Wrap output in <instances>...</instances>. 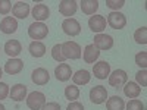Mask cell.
<instances>
[{"label": "cell", "mask_w": 147, "mask_h": 110, "mask_svg": "<svg viewBox=\"0 0 147 110\" xmlns=\"http://www.w3.org/2000/svg\"><path fill=\"white\" fill-rule=\"evenodd\" d=\"M136 79H137V82L141 85V87H146V85H147V70L146 69L138 70L136 73Z\"/></svg>", "instance_id": "cell-31"}, {"label": "cell", "mask_w": 147, "mask_h": 110, "mask_svg": "<svg viewBox=\"0 0 147 110\" xmlns=\"http://www.w3.org/2000/svg\"><path fill=\"white\" fill-rule=\"evenodd\" d=\"M62 54L65 59L77 60L81 57V47L75 41H66L62 44Z\"/></svg>", "instance_id": "cell-2"}, {"label": "cell", "mask_w": 147, "mask_h": 110, "mask_svg": "<svg viewBox=\"0 0 147 110\" xmlns=\"http://www.w3.org/2000/svg\"><path fill=\"white\" fill-rule=\"evenodd\" d=\"M78 9V3L75 0H62L59 2V12L63 16H74Z\"/></svg>", "instance_id": "cell-12"}, {"label": "cell", "mask_w": 147, "mask_h": 110, "mask_svg": "<svg viewBox=\"0 0 147 110\" xmlns=\"http://www.w3.org/2000/svg\"><path fill=\"white\" fill-rule=\"evenodd\" d=\"M52 57L56 60V62H59V63H63L66 60L63 57V54H62V44H55L52 47Z\"/></svg>", "instance_id": "cell-28"}, {"label": "cell", "mask_w": 147, "mask_h": 110, "mask_svg": "<svg viewBox=\"0 0 147 110\" xmlns=\"http://www.w3.org/2000/svg\"><path fill=\"white\" fill-rule=\"evenodd\" d=\"M124 94L129 97V99H137L141 94V87L137 82H127L124 87Z\"/></svg>", "instance_id": "cell-25"}, {"label": "cell", "mask_w": 147, "mask_h": 110, "mask_svg": "<svg viewBox=\"0 0 147 110\" xmlns=\"http://www.w3.org/2000/svg\"><path fill=\"white\" fill-rule=\"evenodd\" d=\"M10 90H9V85L5 84V82H0V101L7 99V95H9Z\"/></svg>", "instance_id": "cell-34"}, {"label": "cell", "mask_w": 147, "mask_h": 110, "mask_svg": "<svg viewBox=\"0 0 147 110\" xmlns=\"http://www.w3.org/2000/svg\"><path fill=\"white\" fill-rule=\"evenodd\" d=\"M27 93H28L27 85H24V84H15L13 87H12L9 95H10V99L13 100V101L19 103V101H22L24 99H27Z\"/></svg>", "instance_id": "cell-15"}, {"label": "cell", "mask_w": 147, "mask_h": 110, "mask_svg": "<svg viewBox=\"0 0 147 110\" xmlns=\"http://www.w3.org/2000/svg\"><path fill=\"white\" fill-rule=\"evenodd\" d=\"M90 79H91V75H90V72L85 70V69H80L72 75L74 85H87L90 82Z\"/></svg>", "instance_id": "cell-21"}, {"label": "cell", "mask_w": 147, "mask_h": 110, "mask_svg": "<svg viewBox=\"0 0 147 110\" xmlns=\"http://www.w3.org/2000/svg\"><path fill=\"white\" fill-rule=\"evenodd\" d=\"M93 73L97 79H106L110 73V65L106 60H100L93 66Z\"/></svg>", "instance_id": "cell-13"}, {"label": "cell", "mask_w": 147, "mask_h": 110, "mask_svg": "<svg viewBox=\"0 0 147 110\" xmlns=\"http://www.w3.org/2000/svg\"><path fill=\"white\" fill-rule=\"evenodd\" d=\"M65 97L69 101H77V99H80V88L77 85H68L65 88Z\"/></svg>", "instance_id": "cell-26"}, {"label": "cell", "mask_w": 147, "mask_h": 110, "mask_svg": "<svg viewBox=\"0 0 147 110\" xmlns=\"http://www.w3.org/2000/svg\"><path fill=\"white\" fill-rule=\"evenodd\" d=\"M3 76V70H2V68H0V78Z\"/></svg>", "instance_id": "cell-38"}, {"label": "cell", "mask_w": 147, "mask_h": 110, "mask_svg": "<svg viewBox=\"0 0 147 110\" xmlns=\"http://www.w3.org/2000/svg\"><path fill=\"white\" fill-rule=\"evenodd\" d=\"M124 5H125L124 0H106V6L110 7V9H113V10H116V12H118V9H121Z\"/></svg>", "instance_id": "cell-32"}, {"label": "cell", "mask_w": 147, "mask_h": 110, "mask_svg": "<svg viewBox=\"0 0 147 110\" xmlns=\"http://www.w3.org/2000/svg\"><path fill=\"white\" fill-rule=\"evenodd\" d=\"M109 85L113 88H121L122 85H125L128 81V75L124 69H116L112 73H109Z\"/></svg>", "instance_id": "cell-4"}, {"label": "cell", "mask_w": 147, "mask_h": 110, "mask_svg": "<svg viewBox=\"0 0 147 110\" xmlns=\"http://www.w3.org/2000/svg\"><path fill=\"white\" fill-rule=\"evenodd\" d=\"M0 110H6V107H5V106H3L2 103H0Z\"/></svg>", "instance_id": "cell-37"}, {"label": "cell", "mask_w": 147, "mask_h": 110, "mask_svg": "<svg viewBox=\"0 0 147 110\" xmlns=\"http://www.w3.org/2000/svg\"><path fill=\"white\" fill-rule=\"evenodd\" d=\"M136 65H138L141 69L147 68V53L146 52H140L136 54Z\"/></svg>", "instance_id": "cell-29"}, {"label": "cell", "mask_w": 147, "mask_h": 110, "mask_svg": "<svg viewBox=\"0 0 147 110\" xmlns=\"http://www.w3.org/2000/svg\"><path fill=\"white\" fill-rule=\"evenodd\" d=\"M24 69V62L21 59H10L5 63V72L9 75H18Z\"/></svg>", "instance_id": "cell-19"}, {"label": "cell", "mask_w": 147, "mask_h": 110, "mask_svg": "<svg viewBox=\"0 0 147 110\" xmlns=\"http://www.w3.org/2000/svg\"><path fill=\"white\" fill-rule=\"evenodd\" d=\"M31 79L35 85H46L49 81H50V75H49L47 69L44 68H37L32 70L31 73Z\"/></svg>", "instance_id": "cell-11"}, {"label": "cell", "mask_w": 147, "mask_h": 110, "mask_svg": "<svg viewBox=\"0 0 147 110\" xmlns=\"http://www.w3.org/2000/svg\"><path fill=\"white\" fill-rule=\"evenodd\" d=\"M31 15L35 19V22H43L50 16V9H49V6L44 5V3L34 5V7L31 9Z\"/></svg>", "instance_id": "cell-7"}, {"label": "cell", "mask_w": 147, "mask_h": 110, "mask_svg": "<svg viewBox=\"0 0 147 110\" xmlns=\"http://www.w3.org/2000/svg\"><path fill=\"white\" fill-rule=\"evenodd\" d=\"M66 110H84V106L80 101H71L69 106L66 107Z\"/></svg>", "instance_id": "cell-36"}, {"label": "cell", "mask_w": 147, "mask_h": 110, "mask_svg": "<svg viewBox=\"0 0 147 110\" xmlns=\"http://www.w3.org/2000/svg\"><path fill=\"white\" fill-rule=\"evenodd\" d=\"M106 109L107 110H125V101L119 95H112L106 101Z\"/></svg>", "instance_id": "cell-24"}, {"label": "cell", "mask_w": 147, "mask_h": 110, "mask_svg": "<svg viewBox=\"0 0 147 110\" xmlns=\"http://www.w3.org/2000/svg\"><path fill=\"white\" fill-rule=\"evenodd\" d=\"M30 12H31V7H30V5L25 3V2H16L13 6H12V13H13V16L18 18V19H25V18H28Z\"/></svg>", "instance_id": "cell-14"}, {"label": "cell", "mask_w": 147, "mask_h": 110, "mask_svg": "<svg viewBox=\"0 0 147 110\" xmlns=\"http://www.w3.org/2000/svg\"><path fill=\"white\" fill-rule=\"evenodd\" d=\"M107 25L113 30H122L125 28L127 25V18L124 13H121V12H110L107 15Z\"/></svg>", "instance_id": "cell-5"}, {"label": "cell", "mask_w": 147, "mask_h": 110, "mask_svg": "<svg viewBox=\"0 0 147 110\" xmlns=\"http://www.w3.org/2000/svg\"><path fill=\"white\" fill-rule=\"evenodd\" d=\"M12 9V2L9 0H0V15H7Z\"/></svg>", "instance_id": "cell-33"}, {"label": "cell", "mask_w": 147, "mask_h": 110, "mask_svg": "<svg viewBox=\"0 0 147 110\" xmlns=\"http://www.w3.org/2000/svg\"><path fill=\"white\" fill-rule=\"evenodd\" d=\"M18 30V21L13 16H5L0 22V31L3 34H13Z\"/></svg>", "instance_id": "cell-16"}, {"label": "cell", "mask_w": 147, "mask_h": 110, "mask_svg": "<svg viewBox=\"0 0 147 110\" xmlns=\"http://www.w3.org/2000/svg\"><path fill=\"white\" fill-rule=\"evenodd\" d=\"M22 52V46L18 40H9L5 43V53L9 56V57H16L19 53Z\"/></svg>", "instance_id": "cell-20"}, {"label": "cell", "mask_w": 147, "mask_h": 110, "mask_svg": "<svg viewBox=\"0 0 147 110\" xmlns=\"http://www.w3.org/2000/svg\"><path fill=\"white\" fill-rule=\"evenodd\" d=\"M107 99V90L103 87V85H96L90 90V100L94 104H102L105 103Z\"/></svg>", "instance_id": "cell-8"}, {"label": "cell", "mask_w": 147, "mask_h": 110, "mask_svg": "<svg viewBox=\"0 0 147 110\" xmlns=\"http://www.w3.org/2000/svg\"><path fill=\"white\" fill-rule=\"evenodd\" d=\"M125 109L127 110H144V104L137 99H132L125 104Z\"/></svg>", "instance_id": "cell-30"}, {"label": "cell", "mask_w": 147, "mask_h": 110, "mask_svg": "<svg viewBox=\"0 0 147 110\" xmlns=\"http://www.w3.org/2000/svg\"><path fill=\"white\" fill-rule=\"evenodd\" d=\"M80 6H81L82 13H85V15H94L96 10L99 9V2H97V0H81Z\"/></svg>", "instance_id": "cell-22"}, {"label": "cell", "mask_w": 147, "mask_h": 110, "mask_svg": "<svg viewBox=\"0 0 147 110\" xmlns=\"http://www.w3.org/2000/svg\"><path fill=\"white\" fill-rule=\"evenodd\" d=\"M62 30L66 35H71V37H75L81 32V25L77 19L74 18H66L63 22H62Z\"/></svg>", "instance_id": "cell-9"}, {"label": "cell", "mask_w": 147, "mask_h": 110, "mask_svg": "<svg viewBox=\"0 0 147 110\" xmlns=\"http://www.w3.org/2000/svg\"><path fill=\"white\" fill-rule=\"evenodd\" d=\"M93 44L99 48V50H110V48L113 47V38L107 34H96Z\"/></svg>", "instance_id": "cell-10"}, {"label": "cell", "mask_w": 147, "mask_h": 110, "mask_svg": "<svg viewBox=\"0 0 147 110\" xmlns=\"http://www.w3.org/2000/svg\"><path fill=\"white\" fill-rule=\"evenodd\" d=\"M134 40H136L137 44H147V28L141 27L138 28L136 32H134Z\"/></svg>", "instance_id": "cell-27"}, {"label": "cell", "mask_w": 147, "mask_h": 110, "mask_svg": "<svg viewBox=\"0 0 147 110\" xmlns=\"http://www.w3.org/2000/svg\"><path fill=\"white\" fill-rule=\"evenodd\" d=\"M41 110H60V104L56 101H49L41 107Z\"/></svg>", "instance_id": "cell-35"}, {"label": "cell", "mask_w": 147, "mask_h": 110, "mask_svg": "<svg viewBox=\"0 0 147 110\" xmlns=\"http://www.w3.org/2000/svg\"><path fill=\"white\" fill-rule=\"evenodd\" d=\"M100 56V50L97 48L94 44H88L85 46L84 48V53H82V59L85 63H94L97 59H99Z\"/></svg>", "instance_id": "cell-18"}, {"label": "cell", "mask_w": 147, "mask_h": 110, "mask_svg": "<svg viewBox=\"0 0 147 110\" xmlns=\"http://www.w3.org/2000/svg\"><path fill=\"white\" fill-rule=\"evenodd\" d=\"M28 52L32 57H43L46 54V46L41 41H32L28 46Z\"/></svg>", "instance_id": "cell-23"}, {"label": "cell", "mask_w": 147, "mask_h": 110, "mask_svg": "<svg viewBox=\"0 0 147 110\" xmlns=\"http://www.w3.org/2000/svg\"><path fill=\"white\" fill-rule=\"evenodd\" d=\"M47 34H49V28L43 22H32L28 27V35L34 41H40V40L46 38Z\"/></svg>", "instance_id": "cell-1"}, {"label": "cell", "mask_w": 147, "mask_h": 110, "mask_svg": "<svg viewBox=\"0 0 147 110\" xmlns=\"http://www.w3.org/2000/svg\"><path fill=\"white\" fill-rule=\"evenodd\" d=\"M55 76L60 82H65V81L71 79V76H72L71 66L68 63H59V66H56V69H55Z\"/></svg>", "instance_id": "cell-17"}, {"label": "cell", "mask_w": 147, "mask_h": 110, "mask_svg": "<svg viewBox=\"0 0 147 110\" xmlns=\"http://www.w3.org/2000/svg\"><path fill=\"white\" fill-rule=\"evenodd\" d=\"M106 25H107L106 18L102 15H93L88 19V27L96 34H103V31L106 30Z\"/></svg>", "instance_id": "cell-6"}, {"label": "cell", "mask_w": 147, "mask_h": 110, "mask_svg": "<svg viewBox=\"0 0 147 110\" xmlns=\"http://www.w3.org/2000/svg\"><path fill=\"white\" fill-rule=\"evenodd\" d=\"M27 106L31 110H41V107L46 104V95L40 91H32L27 95Z\"/></svg>", "instance_id": "cell-3"}]
</instances>
